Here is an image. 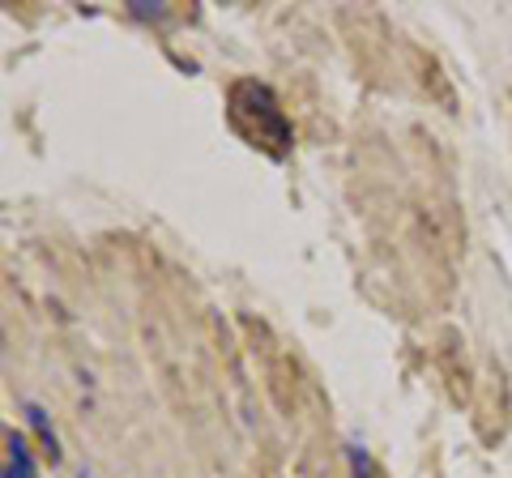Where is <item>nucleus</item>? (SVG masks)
Returning <instances> with one entry per match:
<instances>
[{
    "label": "nucleus",
    "mask_w": 512,
    "mask_h": 478,
    "mask_svg": "<svg viewBox=\"0 0 512 478\" xmlns=\"http://www.w3.org/2000/svg\"><path fill=\"white\" fill-rule=\"evenodd\" d=\"M346 466H350V478H380L372 453H367L363 440H346Z\"/></svg>",
    "instance_id": "20e7f679"
},
{
    "label": "nucleus",
    "mask_w": 512,
    "mask_h": 478,
    "mask_svg": "<svg viewBox=\"0 0 512 478\" xmlns=\"http://www.w3.org/2000/svg\"><path fill=\"white\" fill-rule=\"evenodd\" d=\"M0 478H39V461L30 453V440L9 427L5 432V461H0Z\"/></svg>",
    "instance_id": "f03ea898"
},
{
    "label": "nucleus",
    "mask_w": 512,
    "mask_h": 478,
    "mask_svg": "<svg viewBox=\"0 0 512 478\" xmlns=\"http://www.w3.org/2000/svg\"><path fill=\"white\" fill-rule=\"evenodd\" d=\"M128 13H133V18H146V22L167 18V9L158 5V0H128Z\"/></svg>",
    "instance_id": "39448f33"
},
{
    "label": "nucleus",
    "mask_w": 512,
    "mask_h": 478,
    "mask_svg": "<svg viewBox=\"0 0 512 478\" xmlns=\"http://www.w3.org/2000/svg\"><path fill=\"white\" fill-rule=\"evenodd\" d=\"M22 414H26L30 432H35V436H39V444H43V453H47V461H52V466H56V461L64 457V449H60V436H56V427H52V419H47V410H43L39 402H30V397H26V402H22Z\"/></svg>",
    "instance_id": "7ed1b4c3"
},
{
    "label": "nucleus",
    "mask_w": 512,
    "mask_h": 478,
    "mask_svg": "<svg viewBox=\"0 0 512 478\" xmlns=\"http://www.w3.org/2000/svg\"><path fill=\"white\" fill-rule=\"evenodd\" d=\"M227 116H231V129L248 141L252 150L269 154L274 163H282L295 146V129L286 120V111L278 103V94L269 90L265 82L256 77H239L227 90Z\"/></svg>",
    "instance_id": "f257e3e1"
},
{
    "label": "nucleus",
    "mask_w": 512,
    "mask_h": 478,
    "mask_svg": "<svg viewBox=\"0 0 512 478\" xmlns=\"http://www.w3.org/2000/svg\"><path fill=\"white\" fill-rule=\"evenodd\" d=\"M77 478H99V474H94V470H86V466H82V474H77Z\"/></svg>",
    "instance_id": "423d86ee"
}]
</instances>
